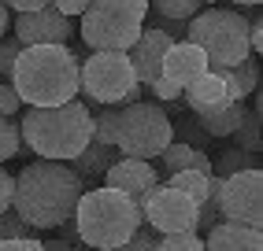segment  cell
I'll return each mask as SVG.
<instances>
[{"label": "cell", "instance_id": "35", "mask_svg": "<svg viewBox=\"0 0 263 251\" xmlns=\"http://www.w3.org/2000/svg\"><path fill=\"white\" fill-rule=\"evenodd\" d=\"M0 251H45L37 237H15V240H0Z\"/></svg>", "mask_w": 263, "mask_h": 251}, {"label": "cell", "instance_id": "33", "mask_svg": "<svg viewBox=\"0 0 263 251\" xmlns=\"http://www.w3.org/2000/svg\"><path fill=\"white\" fill-rule=\"evenodd\" d=\"M145 26L163 30L167 37H174V41H182V37H185V23H182V19H163V15H152V19H145Z\"/></svg>", "mask_w": 263, "mask_h": 251}, {"label": "cell", "instance_id": "17", "mask_svg": "<svg viewBox=\"0 0 263 251\" xmlns=\"http://www.w3.org/2000/svg\"><path fill=\"white\" fill-rule=\"evenodd\" d=\"M115 159H119V148H115V144H104V140L93 137L74 159H67V166H71L82 181H85V189H89V185H97L100 177H104V170H108Z\"/></svg>", "mask_w": 263, "mask_h": 251}, {"label": "cell", "instance_id": "22", "mask_svg": "<svg viewBox=\"0 0 263 251\" xmlns=\"http://www.w3.org/2000/svg\"><path fill=\"white\" fill-rule=\"evenodd\" d=\"M167 185H174V189H182L189 200H204L208 196V174H200V170H178V174H167Z\"/></svg>", "mask_w": 263, "mask_h": 251}, {"label": "cell", "instance_id": "23", "mask_svg": "<svg viewBox=\"0 0 263 251\" xmlns=\"http://www.w3.org/2000/svg\"><path fill=\"white\" fill-rule=\"evenodd\" d=\"M152 15H163V19H182L189 23L193 15L200 11V0H148Z\"/></svg>", "mask_w": 263, "mask_h": 251}, {"label": "cell", "instance_id": "9", "mask_svg": "<svg viewBox=\"0 0 263 251\" xmlns=\"http://www.w3.org/2000/svg\"><path fill=\"white\" fill-rule=\"evenodd\" d=\"M145 225H152L156 233H197V200H189L182 189H174L167 181H160L141 203Z\"/></svg>", "mask_w": 263, "mask_h": 251}, {"label": "cell", "instance_id": "36", "mask_svg": "<svg viewBox=\"0 0 263 251\" xmlns=\"http://www.w3.org/2000/svg\"><path fill=\"white\" fill-rule=\"evenodd\" d=\"M48 4L60 15H67V19H74V15H82L85 8H89V0H48Z\"/></svg>", "mask_w": 263, "mask_h": 251}, {"label": "cell", "instance_id": "37", "mask_svg": "<svg viewBox=\"0 0 263 251\" xmlns=\"http://www.w3.org/2000/svg\"><path fill=\"white\" fill-rule=\"evenodd\" d=\"M249 48H252V56L263 48V23H259V15L249 19Z\"/></svg>", "mask_w": 263, "mask_h": 251}, {"label": "cell", "instance_id": "38", "mask_svg": "<svg viewBox=\"0 0 263 251\" xmlns=\"http://www.w3.org/2000/svg\"><path fill=\"white\" fill-rule=\"evenodd\" d=\"M45 244V251H85V244H78V240H41Z\"/></svg>", "mask_w": 263, "mask_h": 251}, {"label": "cell", "instance_id": "28", "mask_svg": "<svg viewBox=\"0 0 263 251\" xmlns=\"http://www.w3.org/2000/svg\"><path fill=\"white\" fill-rule=\"evenodd\" d=\"M160 251H204V237L200 233H163L160 237Z\"/></svg>", "mask_w": 263, "mask_h": 251}, {"label": "cell", "instance_id": "27", "mask_svg": "<svg viewBox=\"0 0 263 251\" xmlns=\"http://www.w3.org/2000/svg\"><path fill=\"white\" fill-rule=\"evenodd\" d=\"M15 237H37V229L23 222L15 207H8V211H0V240H15Z\"/></svg>", "mask_w": 263, "mask_h": 251}, {"label": "cell", "instance_id": "32", "mask_svg": "<svg viewBox=\"0 0 263 251\" xmlns=\"http://www.w3.org/2000/svg\"><path fill=\"white\" fill-rule=\"evenodd\" d=\"M145 89H152V96H156V100H163V103L182 100V85H174V81H171V78H163V74L156 78L152 85H145Z\"/></svg>", "mask_w": 263, "mask_h": 251}, {"label": "cell", "instance_id": "1", "mask_svg": "<svg viewBox=\"0 0 263 251\" xmlns=\"http://www.w3.org/2000/svg\"><path fill=\"white\" fill-rule=\"evenodd\" d=\"M85 192V181L60 159H37L15 174V196L11 207L19 218L33 229H56L74 218L78 196Z\"/></svg>", "mask_w": 263, "mask_h": 251}, {"label": "cell", "instance_id": "6", "mask_svg": "<svg viewBox=\"0 0 263 251\" xmlns=\"http://www.w3.org/2000/svg\"><path fill=\"white\" fill-rule=\"evenodd\" d=\"M185 41L204 48V56L212 67H234L245 56H252L249 48V19L234 8H200L185 26Z\"/></svg>", "mask_w": 263, "mask_h": 251}, {"label": "cell", "instance_id": "29", "mask_svg": "<svg viewBox=\"0 0 263 251\" xmlns=\"http://www.w3.org/2000/svg\"><path fill=\"white\" fill-rule=\"evenodd\" d=\"M115 251H160V237H156V229L152 225H137L130 237H126V244L122 247H115Z\"/></svg>", "mask_w": 263, "mask_h": 251}, {"label": "cell", "instance_id": "3", "mask_svg": "<svg viewBox=\"0 0 263 251\" xmlns=\"http://www.w3.org/2000/svg\"><path fill=\"white\" fill-rule=\"evenodd\" d=\"M26 107H52L78 96V56L71 45H23L11 78Z\"/></svg>", "mask_w": 263, "mask_h": 251}, {"label": "cell", "instance_id": "19", "mask_svg": "<svg viewBox=\"0 0 263 251\" xmlns=\"http://www.w3.org/2000/svg\"><path fill=\"white\" fill-rule=\"evenodd\" d=\"M160 159H163V174H178V170L212 174V159H208V152L197 148V144H185V140H171V144L160 152Z\"/></svg>", "mask_w": 263, "mask_h": 251}, {"label": "cell", "instance_id": "34", "mask_svg": "<svg viewBox=\"0 0 263 251\" xmlns=\"http://www.w3.org/2000/svg\"><path fill=\"white\" fill-rule=\"evenodd\" d=\"M11 196H15V174H8V166L0 163V211L11 207Z\"/></svg>", "mask_w": 263, "mask_h": 251}, {"label": "cell", "instance_id": "30", "mask_svg": "<svg viewBox=\"0 0 263 251\" xmlns=\"http://www.w3.org/2000/svg\"><path fill=\"white\" fill-rule=\"evenodd\" d=\"M19 52H23V45H19L15 33H4V37H0V81L11 78V67H15V56H19Z\"/></svg>", "mask_w": 263, "mask_h": 251}, {"label": "cell", "instance_id": "18", "mask_svg": "<svg viewBox=\"0 0 263 251\" xmlns=\"http://www.w3.org/2000/svg\"><path fill=\"white\" fill-rule=\"evenodd\" d=\"M222 74L226 81V93H230L234 103H245V96H252L256 89H259V67H256V56H245L241 63L234 67H212Z\"/></svg>", "mask_w": 263, "mask_h": 251}, {"label": "cell", "instance_id": "7", "mask_svg": "<svg viewBox=\"0 0 263 251\" xmlns=\"http://www.w3.org/2000/svg\"><path fill=\"white\" fill-rule=\"evenodd\" d=\"M141 81L134 74V63L126 52H93L78 63V93L104 107V103H134L141 100Z\"/></svg>", "mask_w": 263, "mask_h": 251}, {"label": "cell", "instance_id": "20", "mask_svg": "<svg viewBox=\"0 0 263 251\" xmlns=\"http://www.w3.org/2000/svg\"><path fill=\"white\" fill-rule=\"evenodd\" d=\"M193 118L200 122V130L208 137H234V130L245 118V103H222V107H212V111H193Z\"/></svg>", "mask_w": 263, "mask_h": 251}, {"label": "cell", "instance_id": "12", "mask_svg": "<svg viewBox=\"0 0 263 251\" xmlns=\"http://www.w3.org/2000/svg\"><path fill=\"white\" fill-rule=\"evenodd\" d=\"M108 189H119V192H126L130 200L141 207L145 203V196L160 185V174H156V166L148 163V159H130V155H119L115 163L104 170L100 177Z\"/></svg>", "mask_w": 263, "mask_h": 251}, {"label": "cell", "instance_id": "16", "mask_svg": "<svg viewBox=\"0 0 263 251\" xmlns=\"http://www.w3.org/2000/svg\"><path fill=\"white\" fill-rule=\"evenodd\" d=\"M182 96L189 103V111H212V107L230 103V93H226V81L219 70L208 67L200 78H193L189 85H182Z\"/></svg>", "mask_w": 263, "mask_h": 251}, {"label": "cell", "instance_id": "40", "mask_svg": "<svg viewBox=\"0 0 263 251\" xmlns=\"http://www.w3.org/2000/svg\"><path fill=\"white\" fill-rule=\"evenodd\" d=\"M8 26H11V11H8V4L0 0V37L8 33Z\"/></svg>", "mask_w": 263, "mask_h": 251}, {"label": "cell", "instance_id": "42", "mask_svg": "<svg viewBox=\"0 0 263 251\" xmlns=\"http://www.w3.org/2000/svg\"><path fill=\"white\" fill-rule=\"evenodd\" d=\"M200 4H222V0H200Z\"/></svg>", "mask_w": 263, "mask_h": 251}, {"label": "cell", "instance_id": "39", "mask_svg": "<svg viewBox=\"0 0 263 251\" xmlns=\"http://www.w3.org/2000/svg\"><path fill=\"white\" fill-rule=\"evenodd\" d=\"M8 11H33V8H45L48 0H4Z\"/></svg>", "mask_w": 263, "mask_h": 251}, {"label": "cell", "instance_id": "2", "mask_svg": "<svg viewBox=\"0 0 263 251\" xmlns=\"http://www.w3.org/2000/svg\"><path fill=\"white\" fill-rule=\"evenodd\" d=\"M93 137L115 144L119 155L130 159H160V152L174 140V122L160 103H104L93 115Z\"/></svg>", "mask_w": 263, "mask_h": 251}, {"label": "cell", "instance_id": "14", "mask_svg": "<svg viewBox=\"0 0 263 251\" xmlns=\"http://www.w3.org/2000/svg\"><path fill=\"white\" fill-rule=\"evenodd\" d=\"M212 67L208 63V56H204V48H197L193 41H171V48H167V56H163V70L160 74L163 78H171L174 85H189L193 78H200L204 70Z\"/></svg>", "mask_w": 263, "mask_h": 251}, {"label": "cell", "instance_id": "21", "mask_svg": "<svg viewBox=\"0 0 263 251\" xmlns=\"http://www.w3.org/2000/svg\"><path fill=\"white\" fill-rule=\"evenodd\" d=\"M259 166V152H245V148H226L219 155V163H212V174L226 177V174H237V170H252Z\"/></svg>", "mask_w": 263, "mask_h": 251}, {"label": "cell", "instance_id": "26", "mask_svg": "<svg viewBox=\"0 0 263 251\" xmlns=\"http://www.w3.org/2000/svg\"><path fill=\"white\" fill-rule=\"evenodd\" d=\"M234 140H237V148H245V152H259L263 148V140H259V111H245L241 126L234 130Z\"/></svg>", "mask_w": 263, "mask_h": 251}, {"label": "cell", "instance_id": "11", "mask_svg": "<svg viewBox=\"0 0 263 251\" xmlns=\"http://www.w3.org/2000/svg\"><path fill=\"white\" fill-rule=\"evenodd\" d=\"M11 33L19 45H71V19L60 15L52 4L33 8V11H15L11 15Z\"/></svg>", "mask_w": 263, "mask_h": 251}, {"label": "cell", "instance_id": "5", "mask_svg": "<svg viewBox=\"0 0 263 251\" xmlns=\"http://www.w3.org/2000/svg\"><path fill=\"white\" fill-rule=\"evenodd\" d=\"M145 222L141 207H137L126 192L108 189V185H93L78 196L74 207V225H78V240L85 247L97 251H115L126 244V237Z\"/></svg>", "mask_w": 263, "mask_h": 251}, {"label": "cell", "instance_id": "25", "mask_svg": "<svg viewBox=\"0 0 263 251\" xmlns=\"http://www.w3.org/2000/svg\"><path fill=\"white\" fill-rule=\"evenodd\" d=\"M23 152V133H19V122L11 115H0V163H8Z\"/></svg>", "mask_w": 263, "mask_h": 251}, {"label": "cell", "instance_id": "4", "mask_svg": "<svg viewBox=\"0 0 263 251\" xmlns=\"http://www.w3.org/2000/svg\"><path fill=\"white\" fill-rule=\"evenodd\" d=\"M23 148H30L37 159H74L85 144L93 140V111L89 103H82L78 96L67 103L52 107H23Z\"/></svg>", "mask_w": 263, "mask_h": 251}, {"label": "cell", "instance_id": "13", "mask_svg": "<svg viewBox=\"0 0 263 251\" xmlns=\"http://www.w3.org/2000/svg\"><path fill=\"white\" fill-rule=\"evenodd\" d=\"M174 37H167L163 30H156V26H145L141 23V33H137V41L126 48V56L134 63V74L141 85H152L156 78H160V70H163V56H167V48H171Z\"/></svg>", "mask_w": 263, "mask_h": 251}, {"label": "cell", "instance_id": "10", "mask_svg": "<svg viewBox=\"0 0 263 251\" xmlns=\"http://www.w3.org/2000/svg\"><path fill=\"white\" fill-rule=\"evenodd\" d=\"M78 33L82 41L89 45L93 52H126L137 33H141V23L137 19H122V15H111V11H100V8H85L78 15Z\"/></svg>", "mask_w": 263, "mask_h": 251}, {"label": "cell", "instance_id": "41", "mask_svg": "<svg viewBox=\"0 0 263 251\" xmlns=\"http://www.w3.org/2000/svg\"><path fill=\"white\" fill-rule=\"evenodd\" d=\"M234 4H241V8H259V0H234Z\"/></svg>", "mask_w": 263, "mask_h": 251}, {"label": "cell", "instance_id": "24", "mask_svg": "<svg viewBox=\"0 0 263 251\" xmlns=\"http://www.w3.org/2000/svg\"><path fill=\"white\" fill-rule=\"evenodd\" d=\"M89 4L100 8V11L122 15V19H137V23L148 19V0H89Z\"/></svg>", "mask_w": 263, "mask_h": 251}, {"label": "cell", "instance_id": "8", "mask_svg": "<svg viewBox=\"0 0 263 251\" xmlns=\"http://www.w3.org/2000/svg\"><path fill=\"white\" fill-rule=\"evenodd\" d=\"M219 214L222 222L263 225V170H237L226 174L219 185Z\"/></svg>", "mask_w": 263, "mask_h": 251}, {"label": "cell", "instance_id": "15", "mask_svg": "<svg viewBox=\"0 0 263 251\" xmlns=\"http://www.w3.org/2000/svg\"><path fill=\"white\" fill-rule=\"evenodd\" d=\"M204 251H263V225L215 222L204 237Z\"/></svg>", "mask_w": 263, "mask_h": 251}, {"label": "cell", "instance_id": "31", "mask_svg": "<svg viewBox=\"0 0 263 251\" xmlns=\"http://www.w3.org/2000/svg\"><path fill=\"white\" fill-rule=\"evenodd\" d=\"M23 96L15 93V85L11 81H0V115H19L23 111Z\"/></svg>", "mask_w": 263, "mask_h": 251}]
</instances>
